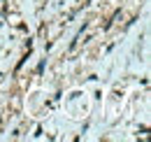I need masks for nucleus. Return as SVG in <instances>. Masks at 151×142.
Segmentation results:
<instances>
[]
</instances>
